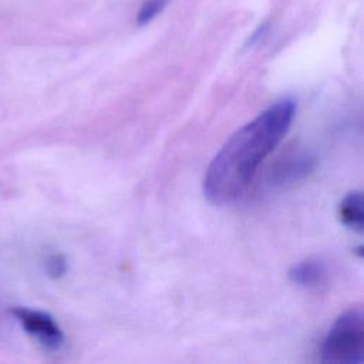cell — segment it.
Returning a JSON list of instances; mask_svg holds the SVG:
<instances>
[{
    "mask_svg": "<svg viewBox=\"0 0 364 364\" xmlns=\"http://www.w3.org/2000/svg\"><path fill=\"white\" fill-rule=\"evenodd\" d=\"M294 112L291 100L277 101L230 135L203 178V193L209 202L226 205L246 191L262 161L289 131Z\"/></svg>",
    "mask_w": 364,
    "mask_h": 364,
    "instance_id": "obj_1",
    "label": "cell"
},
{
    "mask_svg": "<svg viewBox=\"0 0 364 364\" xmlns=\"http://www.w3.org/2000/svg\"><path fill=\"white\" fill-rule=\"evenodd\" d=\"M364 360V316L361 309H350L330 327L321 344V361L331 364H360Z\"/></svg>",
    "mask_w": 364,
    "mask_h": 364,
    "instance_id": "obj_2",
    "label": "cell"
},
{
    "mask_svg": "<svg viewBox=\"0 0 364 364\" xmlns=\"http://www.w3.org/2000/svg\"><path fill=\"white\" fill-rule=\"evenodd\" d=\"M11 314L43 347L48 350H58L63 346L64 334L60 326L47 313L26 307H13Z\"/></svg>",
    "mask_w": 364,
    "mask_h": 364,
    "instance_id": "obj_3",
    "label": "cell"
},
{
    "mask_svg": "<svg viewBox=\"0 0 364 364\" xmlns=\"http://www.w3.org/2000/svg\"><path fill=\"white\" fill-rule=\"evenodd\" d=\"M327 267L318 259H304L296 263L290 272L289 277L297 286L306 289H318L327 282Z\"/></svg>",
    "mask_w": 364,
    "mask_h": 364,
    "instance_id": "obj_4",
    "label": "cell"
},
{
    "mask_svg": "<svg viewBox=\"0 0 364 364\" xmlns=\"http://www.w3.org/2000/svg\"><path fill=\"white\" fill-rule=\"evenodd\" d=\"M313 166H314V159L310 155L294 154L277 165L272 176V181H274V183H279V185L293 183L304 178L313 169Z\"/></svg>",
    "mask_w": 364,
    "mask_h": 364,
    "instance_id": "obj_5",
    "label": "cell"
},
{
    "mask_svg": "<svg viewBox=\"0 0 364 364\" xmlns=\"http://www.w3.org/2000/svg\"><path fill=\"white\" fill-rule=\"evenodd\" d=\"M338 216L344 226L358 233L363 232V195L358 191L350 192L338 206Z\"/></svg>",
    "mask_w": 364,
    "mask_h": 364,
    "instance_id": "obj_6",
    "label": "cell"
},
{
    "mask_svg": "<svg viewBox=\"0 0 364 364\" xmlns=\"http://www.w3.org/2000/svg\"><path fill=\"white\" fill-rule=\"evenodd\" d=\"M168 0H144L141 9L136 14L138 26H145L151 23L166 6Z\"/></svg>",
    "mask_w": 364,
    "mask_h": 364,
    "instance_id": "obj_7",
    "label": "cell"
},
{
    "mask_svg": "<svg viewBox=\"0 0 364 364\" xmlns=\"http://www.w3.org/2000/svg\"><path fill=\"white\" fill-rule=\"evenodd\" d=\"M46 272L51 279H58L67 272V262L63 255H51L46 260Z\"/></svg>",
    "mask_w": 364,
    "mask_h": 364,
    "instance_id": "obj_8",
    "label": "cell"
}]
</instances>
